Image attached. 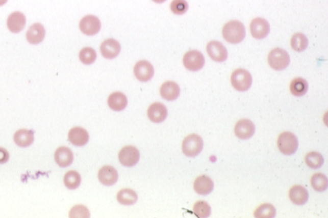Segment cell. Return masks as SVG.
<instances>
[{
	"instance_id": "28",
	"label": "cell",
	"mask_w": 328,
	"mask_h": 218,
	"mask_svg": "<svg viewBox=\"0 0 328 218\" xmlns=\"http://www.w3.org/2000/svg\"><path fill=\"white\" fill-rule=\"evenodd\" d=\"M81 176L76 171L71 170L65 175L64 182L67 188L69 189H76L80 186L81 183Z\"/></svg>"
},
{
	"instance_id": "37",
	"label": "cell",
	"mask_w": 328,
	"mask_h": 218,
	"mask_svg": "<svg viewBox=\"0 0 328 218\" xmlns=\"http://www.w3.org/2000/svg\"><path fill=\"white\" fill-rule=\"evenodd\" d=\"M8 2V0H0V7L4 6Z\"/></svg>"
},
{
	"instance_id": "4",
	"label": "cell",
	"mask_w": 328,
	"mask_h": 218,
	"mask_svg": "<svg viewBox=\"0 0 328 218\" xmlns=\"http://www.w3.org/2000/svg\"><path fill=\"white\" fill-rule=\"evenodd\" d=\"M231 83L235 89L239 92H245L251 88L253 83L251 74L243 69H237L233 72Z\"/></svg>"
},
{
	"instance_id": "23",
	"label": "cell",
	"mask_w": 328,
	"mask_h": 218,
	"mask_svg": "<svg viewBox=\"0 0 328 218\" xmlns=\"http://www.w3.org/2000/svg\"><path fill=\"white\" fill-rule=\"evenodd\" d=\"M108 104L114 111L121 112L127 106V97L121 92L112 93L108 99Z\"/></svg>"
},
{
	"instance_id": "20",
	"label": "cell",
	"mask_w": 328,
	"mask_h": 218,
	"mask_svg": "<svg viewBox=\"0 0 328 218\" xmlns=\"http://www.w3.org/2000/svg\"><path fill=\"white\" fill-rule=\"evenodd\" d=\"M74 155L71 150L66 147H61L55 153V160L59 166L66 168L73 162Z\"/></svg>"
},
{
	"instance_id": "27",
	"label": "cell",
	"mask_w": 328,
	"mask_h": 218,
	"mask_svg": "<svg viewBox=\"0 0 328 218\" xmlns=\"http://www.w3.org/2000/svg\"><path fill=\"white\" fill-rule=\"evenodd\" d=\"M292 48L297 52L305 51L309 46V40L305 35L301 33L295 34L290 41Z\"/></svg>"
},
{
	"instance_id": "32",
	"label": "cell",
	"mask_w": 328,
	"mask_h": 218,
	"mask_svg": "<svg viewBox=\"0 0 328 218\" xmlns=\"http://www.w3.org/2000/svg\"><path fill=\"white\" fill-rule=\"evenodd\" d=\"M97 54L96 51L92 47H86L80 51L79 59L82 64L91 65L96 61Z\"/></svg>"
},
{
	"instance_id": "35",
	"label": "cell",
	"mask_w": 328,
	"mask_h": 218,
	"mask_svg": "<svg viewBox=\"0 0 328 218\" xmlns=\"http://www.w3.org/2000/svg\"><path fill=\"white\" fill-rule=\"evenodd\" d=\"M70 217H89L90 212L86 207L78 205L72 208L69 212Z\"/></svg>"
},
{
	"instance_id": "18",
	"label": "cell",
	"mask_w": 328,
	"mask_h": 218,
	"mask_svg": "<svg viewBox=\"0 0 328 218\" xmlns=\"http://www.w3.org/2000/svg\"><path fill=\"white\" fill-rule=\"evenodd\" d=\"M98 179L102 184L110 186L117 182L118 180V173L114 167L108 165L99 170Z\"/></svg>"
},
{
	"instance_id": "25",
	"label": "cell",
	"mask_w": 328,
	"mask_h": 218,
	"mask_svg": "<svg viewBox=\"0 0 328 218\" xmlns=\"http://www.w3.org/2000/svg\"><path fill=\"white\" fill-rule=\"evenodd\" d=\"M290 92L294 96H305L309 89L308 82L302 77H297L293 79L290 85Z\"/></svg>"
},
{
	"instance_id": "29",
	"label": "cell",
	"mask_w": 328,
	"mask_h": 218,
	"mask_svg": "<svg viewBox=\"0 0 328 218\" xmlns=\"http://www.w3.org/2000/svg\"><path fill=\"white\" fill-rule=\"evenodd\" d=\"M324 157L319 152L309 153L305 157V162L310 169H318L324 164Z\"/></svg>"
},
{
	"instance_id": "31",
	"label": "cell",
	"mask_w": 328,
	"mask_h": 218,
	"mask_svg": "<svg viewBox=\"0 0 328 218\" xmlns=\"http://www.w3.org/2000/svg\"><path fill=\"white\" fill-rule=\"evenodd\" d=\"M276 214V210L272 205L265 204L260 205L255 210L254 215L257 218H272Z\"/></svg>"
},
{
	"instance_id": "3",
	"label": "cell",
	"mask_w": 328,
	"mask_h": 218,
	"mask_svg": "<svg viewBox=\"0 0 328 218\" xmlns=\"http://www.w3.org/2000/svg\"><path fill=\"white\" fill-rule=\"evenodd\" d=\"M204 149V141L201 137L196 134L187 136L183 142L182 150L188 157H195Z\"/></svg>"
},
{
	"instance_id": "19",
	"label": "cell",
	"mask_w": 328,
	"mask_h": 218,
	"mask_svg": "<svg viewBox=\"0 0 328 218\" xmlns=\"http://www.w3.org/2000/svg\"><path fill=\"white\" fill-rule=\"evenodd\" d=\"M160 92L163 99L169 101H174L180 96V88L176 83L169 81L162 85Z\"/></svg>"
},
{
	"instance_id": "2",
	"label": "cell",
	"mask_w": 328,
	"mask_h": 218,
	"mask_svg": "<svg viewBox=\"0 0 328 218\" xmlns=\"http://www.w3.org/2000/svg\"><path fill=\"white\" fill-rule=\"evenodd\" d=\"M290 62L289 53L279 47L272 49L268 55V63L271 68L276 71H280L286 69Z\"/></svg>"
},
{
	"instance_id": "11",
	"label": "cell",
	"mask_w": 328,
	"mask_h": 218,
	"mask_svg": "<svg viewBox=\"0 0 328 218\" xmlns=\"http://www.w3.org/2000/svg\"><path fill=\"white\" fill-rule=\"evenodd\" d=\"M207 51L209 57L217 62L226 61L228 58V51L223 44L219 41H213L207 44Z\"/></svg>"
},
{
	"instance_id": "1",
	"label": "cell",
	"mask_w": 328,
	"mask_h": 218,
	"mask_svg": "<svg viewBox=\"0 0 328 218\" xmlns=\"http://www.w3.org/2000/svg\"><path fill=\"white\" fill-rule=\"evenodd\" d=\"M222 36L230 43L236 44L241 42L245 37L244 24L239 21L227 22L222 29Z\"/></svg>"
},
{
	"instance_id": "16",
	"label": "cell",
	"mask_w": 328,
	"mask_h": 218,
	"mask_svg": "<svg viewBox=\"0 0 328 218\" xmlns=\"http://www.w3.org/2000/svg\"><path fill=\"white\" fill-rule=\"evenodd\" d=\"M147 116L153 122H164L167 117V107L160 102H155L147 110Z\"/></svg>"
},
{
	"instance_id": "17",
	"label": "cell",
	"mask_w": 328,
	"mask_h": 218,
	"mask_svg": "<svg viewBox=\"0 0 328 218\" xmlns=\"http://www.w3.org/2000/svg\"><path fill=\"white\" fill-rule=\"evenodd\" d=\"M69 142L77 147H82L89 142V135L86 129L76 127L70 130L68 134Z\"/></svg>"
},
{
	"instance_id": "9",
	"label": "cell",
	"mask_w": 328,
	"mask_h": 218,
	"mask_svg": "<svg viewBox=\"0 0 328 218\" xmlns=\"http://www.w3.org/2000/svg\"><path fill=\"white\" fill-rule=\"evenodd\" d=\"M135 76L141 82L149 81L155 74L154 66L146 60H141L137 62L134 69Z\"/></svg>"
},
{
	"instance_id": "14",
	"label": "cell",
	"mask_w": 328,
	"mask_h": 218,
	"mask_svg": "<svg viewBox=\"0 0 328 218\" xmlns=\"http://www.w3.org/2000/svg\"><path fill=\"white\" fill-rule=\"evenodd\" d=\"M102 56L106 59L112 60L116 58L121 52V45L114 39L105 41L100 47Z\"/></svg>"
},
{
	"instance_id": "7",
	"label": "cell",
	"mask_w": 328,
	"mask_h": 218,
	"mask_svg": "<svg viewBox=\"0 0 328 218\" xmlns=\"http://www.w3.org/2000/svg\"><path fill=\"white\" fill-rule=\"evenodd\" d=\"M101 26V21L98 17L93 15L84 17L79 24L80 29L82 33L88 36H94L98 33Z\"/></svg>"
},
{
	"instance_id": "33",
	"label": "cell",
	"mask_w": 328,
	"mask_h": 218,
	"mask_svg": "<svg viewBox=\"0 0 328 218\" xmlns=\"http://www.w3.org/2000/svg\"><path fill=\"white\" fill-rule=\"evenodd\" d=\"M193 210L194 214L198 217H208L211 214V207L205 201L197 202L194 204Z\"/></svg>"
},
{
	"instance_id": "5",
	"label": "cell",
	"mask_w": 328,
	"mask_h": 218,
	"mask_svg": "<svg viewBox=\"0 0 328 218\" xmlns=\"http://www.w3.org/2000/svg\"><path fill=\"white\" fill-rule=\"evenodd\" d=\"M299 143L297 137L292 132H284L277 139V147L280 152L285 155L294 154L297 151Z\"/></svg>"
},
{
	"instance_id": "15",
	"label": "cell",
	"mask_w": 328,
	"mask_h": 218,
	"mask_svg": "<svg viewBox=\"0 0 328 218\" xmlns=\"http://www.w3.org/2000/svg\"><path fill=\"white\" fill-rule=\"evenodd\" d=\"M45 35H46V30L43 25L37 22L29 27L26 37L30 44L37 45L43 41Z\"/></svg>"
},
{
	"instance_id": "22",
	"label": "cell",
	"mask_w": 328,
	"mask_h": 218,
	"mask_svg": "<svg viewBox=\"0 0 328 218\" xmlns=\"http://www.w3.org/2000/svg\"><path fill=\"white\" fill-rule=\"evenodd\" d=\"M289 198L290 200L295 205H305L309 200V192L306 188L301 185H294L290 189Z\"/></svg>"
},
{
	"instance_id": "24",
	"label": "cell",
	"mask_w": 328,
	"mask_h": 218,
	"mask_svg": "<svg viewBox=\"0 0 328 218\" xmlns=\"http://www.w3.org/2000/svg\"><path fill=\"white\" fill-rule=\"evenodd\" d=\"M14 140L19 147H29L34 141V132L31 130L19 129L15 133Z\"/></svg>"
},
{
	"instance_id": "36",
	"label": "cell",
	"mask_w": 328,
	"mask_h": 218,
	"mask_svg": "<svg viewBox=\"0 0 328 218\" xmlns=\"http://www.w3.org/2000/svg\"><path fill=\"white\" fill-rule=\"evenodd\" d=\"M9 159L8 151L4 148L0 147V164H6Z\"/></svg>"
},
{
	"instance_id": "8",
	"label": "cell",
	"mask_w": 328,
	"mask_h": 218,
	"mask_svg": "<svg viewBox=\"0 0 328 218\" xmlns=\"http://www.w3.org/2000/svg\"><path fill=\"white\" fill-rule=\"evenodd\" d=\"M140 153L136 147L129 145L121 150L119 154V159L121 164L127 167H132L139 162Z\"/></svg>"
},
{
	"instance_id": "6",
	"label": "cell",
	"mask_w": 328,
	"mask_h": 218,
	"mask_svg": "<svg viewBox=\"0 0 328 218\" xmlns=\"http://www.w3.org/2000/svg\"><path fill=\"white\" fill-rule=\"evenodd\" d=\"M184 65L190 71L196 72L204 67L205 60L204 54L197 50H192L185 53L183 59Z\"/></svg>"
},
{
	"instance_id": "30",
	"label": "cell",
	"mask_w": 328,
	"mask_h": 218,
	"mask_svg": "<svg viewBox=\"0 0 328 218\" xmlns=\"http://www.w3.org/2000/svg\"><path fill=\"white\" fill-rule=\"evenodd\" d=\"M311 184L313 188L318 192H324L327 188V178L324 174H315L311 179Z\"/></svg>"
},
{
	"instance_id": "38",
	"label": "cell",
	"mask_w": 328,
	"mask_h": 218,
	"mask_svg": "<svg viewBox=\"0 0 328 218\" xmlns=\"http://www.w3.org/2000/svg\"><path fill=\"white\" fill-rule=\"evenodd\" d=\"M153 2H154L156 4H162L164 2H166V0H152Z\"/></svg>"
},
{
	"instance_id": "34",
	"label": "cell",
	"mask_w": 328,
	"mask_h": 218,
	"mask_svg": "<svg viewBox=\"0 0 328 218\" xmlns=\"http://www.w3.org/2000/svg\"><path fill=\"white\" fill-rule=\"evenodd\" d=\"M170 9L172 13L181 16L187 12L189 4L186 0H173L170 6Z\"/></svg>"
},
{
	"instance_id": "13",
	"label": "cell",
	"mask_w": 328,
	"mask_h": 218,
	"mask_svg": "<svg viewBox=\"0 0 328 218\" xmlns=\"http://www.w3.org/2000/svg\"><path fill=\"white\" fill-rule=\"evenodd\" d=\"M27 19L24 14L19 11L12 12L7 19V25L12 33L18 34L26 26Z\"/></svg>"
},
{
	"instance_id": "21",
	"label": "cell",
	"mask_w": 328,
	"mask_h": 218,
	"mask_svg": "<svg viewBox=\"0 0 328 218\" xmlns=\"http://www.w3.org/2000/svg\"><path fill=\"white\" fill-rule=\"evenodd\" d=\"M214 184L212 180L207 175H201L195 180L194 189L197 194L207 195L214 189Z\"/></svg>"
},
{
	"instance_id": "12",
	"label": "cell",
	"mask_w": 328,
	"mask_h": 218,
	"mask_svg": "<svg viewBox=\"0 0 328 218\" xmlns=\"http://www.w3.org/2000/svg\"><path fill=\"white\" fill-rule=\"evenodd\" d=\"M255 132V124L250 120H240L235 125V134L240 140L251 139L254 136Z\"/></svg>"
},
{
	"instance_id": "10",
	"label": "cell",
	"mask_w": 328,
	"mask_h": 218,
	"mask_svg": "<svg viewBox=\"0 0 328 218\" xmlns=\"http://www.w3.org/2000/svg\"><path fill=\"white\" fill-rule=\"evenodd\" d=\"M250 30L255 39H263L270 33V24L266 19L257 17L250 24Z\"/></svg>"
},
{
	"instance_id": "26",
	"label": "cell",
	"mask_w": 328,
	"mask_h": 218,
	"mask_svg": "<svg viewBox=\"0 0 328 218\" xmlns=\"http://www.w3.org/2000/svg\"><path fill=\"white\" fill-rule=\"evenodd\" d=\"M117 200L122 205H131L137 202L138 197L134 190L123 189L117 194Z\"/></svg>"
}]
</instances>
